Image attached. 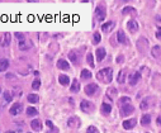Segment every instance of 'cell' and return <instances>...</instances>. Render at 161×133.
I'll list each match as a JSON object with an SVG mask.
<instances>
[{"label": "cell", "instance_id": "6da1fadb", "mask_svg": "<svg viewBox=\"0 0 161 133\" xmlns=\"http://www.w3.org/2000/svg\"><path fill=\"white\" fill-rule=\"evenodd\" d=\"M96 79L103 84H110L113 80V70L110 67H104L96 73Z\"/></svg>", "mask_w": 161, "mask_h": 133}, {"label": "cell", "instance_id": "7a4b0ae2", "mask_svg": "<svg viewBox=\"0 0 161 133\" xmlns=\"http://www.w3.org/2000/svg\"><path fill=\"white\" fill-rule=\"evenodd\" d=\"M95 17H96V20H99V22H103L107 18V9L103 4H99L95 8Z\"/></svg>", "mask_w": 161, "mask_h": 133}, {"label": "cell", "instance_id": "3957f363", "mask_svg": "<svg viewBox=\"0 0 161 133\" xmlns=\"http://www.w3.org/2000/svg\"><path fill=\"white\" fill-rule=\"evenodd\" d=\"M80 109H81L84 113H93L95 107H94V104L90 103L89 100H83L81 103H80Z\"/></svg>", "mask_w": 161, "mask_h": 133}, {"label": "cell", "instance_id": "277c9868", "mask_svg": "<svg viewBox=\"0 0 161 133\" xmlns=\"http://www.w3.org/2000/svg\"><path fill=\"white\" fill-rule=\"evenodd\" d=\"M133 112H135V108H133V105H132L131 103H129V104H123V105L121 107V115H122V117L131 115Z\"/></svg>", "mask_w": 161, "mask_h": 133}, {"label": "cell", "instance_id": "5b68a950", "mask_svg": "<svg viewBox=\"0 0 161 133\" xmlns=\"http://www.w3.org/2000/svg\"><path fill=\"white\" fill-rule=\"evenodd\" d=\"M139 80H141V73H139V72H137V71L132 72L131 75L128 76V82H129V85H132V86L137 85Z\"/></svg>", "mask_w": 161, "mask_h": 133}, {"label": "cell", "instance_id": "8992f818", "mask_svg": "<svg viewBox=\"0 0 161 133\" xmlns=\"http://www.w3.org/2000/svg\"><path fill=\"white\" fill-rule=\"evenodd\" d=\"M69 58L74 65H79L80 64V52L79 51H70Z\"/></svg>", "mask_w": 161, "mask_h": 133}, {"label": "cell", "instance_id": "52a82bcc", "mask_svg": "<svg viewBox=\"0 0 161 133\" xmlns=\"http://www.w3.org/2000/svg\"><path fill=\"white\" fill-rule=\"evenodd\" d=\"M127 28H128V30L131 33H136L138 30V28H139L137 20H136V19H129L128 23H127Z\"/></svg>", "mask_w": 161, "mask_h": 133}, {"label": "cell", "instance_id": "ba28073f", "mask_svg": "<svg viewBox=\"0 0 161 133\" xmlns=\"http://www.w3.org/2000/svg\"><path fill=\"white\" fill-rule=\"evenodd\" d=\"M98 91V85L96 84H89L85 86V94L87 96H93Z\"/></svg>", "mask_w": 161, "mask_h": 133}, {"label": "cell", "instance_id": "9c48e42d", "mask_svg": "<svg viewBox=\"0 0 161 133\" xmlns=\"http://www.w3.org/2000/svg\"><path fill=\"white\" fill-rule=\"evenodd\" d=\"M22 110H23V105L20 103H15V104H13L12 108H10V114L12 115H18L22 113Z\"/></svg>", "mask_w": 161, "mask_h": 133}, {"label": "cell", "instance_id": "30bf717a", "mask_svg": "<svg viewBox=\"0 0 161 133\" xmlns=\"http://www.w3.org/2000/svg\"><path fill=\"white\" fill-rule=\"evenodd\" d=\"M80 119L78 117H71L70 119L67 121V125L70 128H74V129H76V128H79L80 127Z\"/></svg>", "mask_w": 161, "mask_h": 133}, {"label": "cell", "instance_id": "8fae6325", "mask_svg": "<svg viewBox=\"0 0 161 133\" xmlns=\"http://www.w3.org/2000/svg\"><path fill=\"white\" fill-rule=\"evenodd\" d=\"M115 38H117V41L119 42V43H122V44H128V39H127V37H126V34H124V32L122 29L118 30V33H117V36H115Z\"/></svg>", "mask_w": 161, "mask_h": 133}, {"label": "cell", "instance_id": "7c38bea8", "mask_svg": "<svg viewBox=\"0 0 161 133\" xmlns=\"http://www.w3.org/2000/svg\"><path fill=\"white\" fill-rule=\"evenodd\" d=\"M10 44V33H4L0 38V46L8 47Z\"/></svg>", "mask_w": 161, "mask_h": 133}, {"label": "cell", "instance_id": "4fadbf2b", "mask_svg": "<svg viewBox=\"0 0 161 133\" xmlns=\"http://www.w3.org/2000/svg\"><path fill=\"white\" fill-rule=\"evenodd\" d=\"M105 55H107V52H105V48H103V47H100V48H96V61L98 62H101L105 58Z\"/></svg>", "mask_w": 161, "mask_h": 133}, {"label": "cell", "instance_id": "5bb4252c", "mask_svg": "<svg viewBox=\"0 0 161 133\" xmlns=\"http://www.w3.org/2000/svg\"><path fill=\"white\" fill-rule=\"evenodd\" d=\"M136 124H137V119H136V118H132V119H127V121L123 122V128H124V129H132Z\"/></svg>", "mask_w": 161, "mask_h": 133}, {"label": "cell", "instance_id": "9a60e30c", "mask_svg": "<svg viewBox=\"0 0 161 133\" xmlns=\"http://www.w3.org/2000/svg\"><path fill=\"white\" fill-rule=\"evenodd\" d=\"M100 112H101L103 115H109L110 112H112V105L108 104V103H103L101 107H100Z\"/></svg>", "mask_w": 161, "mask_h": 133}, {"label": "cell", "instance_id": "2e32d148", "mask_svg": "<svg viewBox=\"0 0 161 133\" xmlns=\"http://www.w3.org/2000/svg\"><path fill=\"white\" fill-rule=\"evenodd\" d=\"M57 67L60 70H70V64L64 58H60V60L57 61Z\"/></svg>", "mask_w": 161, "mask_h": 133}, {"label": "cell", "instance_id": "e0dca14e", "mask_svg": "<svg viewBox=\"0 0 161 133\" xmlns=\"http://www.w3.org/2000/svg\"><path fill=\"white\" fill-rule=\"evenodd\" d=\"M114 28V22H107V23H104L103 26H101V30H103L104 33H109L112 29Z\"/></svg>", "mask_w": 161, "mask_h": 133}, {"label": "cell", "instance_id": "ac0fdd59", "mask_svg": "<svg viewBox=\"0 0 161 133\" xmlns=\"http://www.w3.org/2000/svg\"><path fill=\"white\" fill-rule=\"evenodd\" d=\"M31 127H32V129H34L36 132H40L42 129V122L40 119H33L31 122Z\"/></svg>", "mask_w": 161, "mask_h": 133}, {"label": "cell", "instance_id": "d6986e66", "mask_svg": "<svg viewBox=\"0 0 161 133\" xmlns=\"http://www.w3.org/2000/svg\"><path fill=\"white\" fill-rule=\"evenodd\" d=\"M70 90H71V93H79V90H80L79 80H76V79L72 80V84H71V86H70Z\"/></svg>", "mask_w": 161, "mask_h": 133}, {"label": "cell", "instance_id": "ffe728a7", "mask_svg": "<svg viewBox=\"0 0 161 133\" xmlns=\"http://www.w3.org/2000/svg\"><path fill=\"white\" fill-rule=\"evenodd\" d=\"M150 123H151V115L150 114H143L142 118H141V124L142 125H149Z\"/></svg>", "mask_w": 161, "mask_h": 133}, {"label": "cell", "instance_id": "44dd1931", "mask_svg": "<svg viewBox=\"0 0 161 133\" xmlns=\"http://www.w3.org/2000/svg\"><path fill=\"white\" fill-rule=\"evenodd\" d=\"M58 81H60L61 85L66 86V85H69V84H70V78L67 75H60V76H58Z\"/></svg>", "mask_w": 161, "mask_h": 133}, {"label": "cell", "instance_id": "7402d4cb", "mask_svg": "<svg viewBox=\"0 0 161 133\" xmlns=\"http://www.w3.org/2000/svg\"><path fill=\"white\" fill-rule=\"evenodd\" d=\"M27 100L32 104H36V103H38V100H40V96H38L37 94H29V95L27 96Z\"/></svg>", "mask_w": 161, "mask_h": 133}, {"label": "cell", "instance_id": "603a6c76", "mask_svg": "<svg viewBox=\"0 0 161 133\" xmlns=\"http://www.w3.org/2000/svg\"><path fill=\"white\" fill-rule=\"evenodd\" d=\"M38 114V110L34 107H28L27 108V115L28 117H36Z\"/></svg>", "mask_w": 161, "mask_h": 133}, {"label": "cell", "instance_id": "cb8c5ba5", "mask_svg": "<svg viewBox=\"0 0 161 133\" xmlns=\"http://www.w3.org/2000/svg\"><path fill=\"white\" fill-rule=\"evenodd\" d=\"M9 67V61L6 58H1L0 60V71H5Z\"/></svg>", "mask_w": 161, "mask_h": 133}, {"label": "cell", "instance_id": "d4e9b609", "mask_svg": "<svg viewBox=\"0 0 161 133\" xmlns=\"http://www.w3.org/2000/svg\"><path fill=\"white\" fill-rule=\"evenodd\" d=\"M80 76H81V79L83 80H87V79H92V72L89 71V70H86V69H84L81 73H80Z\"/></svg>", "mask_w": 161, "mask_h": 133}, {"label": "cell", "instance_id": "484cf974", "mask_svg": "<svg viewBox=\"0 0 161 133\" xmlns=\"http://www.w3.org/2000/svg\"><path fill=\"white\" fill-rule=\"evenodd\" d=\"M151 53H152L153 57H156V58L160 57V56H161V47L160 46H155L151 50Z\"/></svg>", "mask_w": 161, "mask_h": 133}, {"label": "cell", "instance_id": "4316f807", "mask_svg": "<svg viewBox=\"0 0 161 133\" xmlns=\"http://www.w3.org/2000/svg\"><path fill=\"white\" fill-rule=\"evenodd\" d=\"M117 81L119 84H123L126 81V71L124 70H122V71L119 72V75H118V78H117Z\"/></svg>", "mask_w": 161, "mask_h": 133}, {"label": "cell", "instance_id": "83f0119b", "mask_svg": "<svg viewBox=\"0 0 161 133\" xmlns=\"http://www.w3.org/2000/svg\"><path fill=\"white\" fill-rule=\"evenodd\" d=\"M100 39H101V37H100V33L99 32H95L93 34V43L94 44H98L100 42Z\"/></svg>", "mask_w": 161, "mask_h": 133}, {"label": "cell", "instance_id": "f1b7e54d", "mask_svg": "<svg viewBox=\"0 0 161 133\" xmlns=\"http://www.w3.org/2000/svg\"><path fill=\"white\" fill-rule=\"evenodd\" d=\"M86 61H87V64L90 65V67H94V57H93L92 53L86 55Z\"/></svg>", "mask_w": 161, "mask_h": 133}, {"label": "cell", "instance_id": "f546056e", "mask_svg": "<svg viewBox=\"0 0 161 133\" xmlns=\"http://www.w3.org/2000/svg\"><path fill=\"white\" fill-rule=\"evenodd\" d=\"M149 105H150V101L147 99H143L142 103H141V105H139V108H141L142 110H146L149 108Z\"/></svg>", "mask_w": 161, "mask_h": 133}, {"label": "cell", "instance_id": "4dcf8cb0", "mask_svg": "<svg viewBox=\"0 0 161 133\" xmlns=\"http://www.w3.org/2000/svg\"><path fill=\"white\" fill-rule=\"evenodd\" d=\"M40 86H41V80H40V79H36V80H34V81L32 82V89L38 90V89H40Z\"/></svg>", "mask_w": 161, "mask_h": 133}, {"label": "cell", "instance_id": "1f68e13d", "mask_svg": "<svg viewBox=\"0 0 161 133\" xmlns=\"http://www.w3.org/2000/svg\"><path fill=\"white\" fill-rule=\"evenodd\" d=\"M123 14H129V13H136V10L133 6H126V8L123 9V12H122Z\"/></svg>", "mask_w": 161, "mask_h": 133}, {"label": "cell", "instance_id": "d6a6232c", "mask_svg": "<svg viewBox=\"0 0 161 133\" xmlns=\"http://www.w3.org/2000/svg\"><path fill=\"white\" fill-rule=\"evenodd\" d=\"M115 94H117V90H115V89H114V87H110V89H109V90H108L107 95H108V96H110V99H113V98H114V95H115Z\"/></svg>", "mask_w": 161, "mask_h": 133}, {"label": "cell", "instance_id": "836d02e7", "mask_svg": "<svg viewBox=\"0 0 161 133\" xmlns=\"http://www.w3.org/2000/svg\"><path fill=\"white\" fill-rule=\"evenodd\" d=\"M46 124H47V125H48V127H50V128H51V131H52L51 133H57V128H56V127H55V125H53V123H52V122H51V121H47V122H46Z\"/></svg>", "mask_w": 161, "mask_h": 133}, {"label": "cell", "instance_id": "e575fe53", "mask_svg": "<svg viewBox=\"0 0 161 133\" xmlns=\"http://www.w3.org/2000/svg\"><path fill=\"white\" fill-rule=\"evenodd\" d=\"M28 44H27V42L26 41H22V42H19V50H22V51H26L28 50Z\"/></svg>", "mask_w": 161, "mask_h": 133}, {"label": "cell", "instance_id": "d590c367", "mask_svg": "<svg viewBox=\"0 0 161 133\" xmlns=\"http://www.w3.org/2000/svg\"><path fill=\"white\" fill-rule=\"evenodd\" d=\"M86 133H99L96 127H94V125H89L86 129Z\"/></svg>", "mask_w": 161, "mask_h": 133}, {"label": "cell", "instance_id": "8d00e7d4", "mask_svg": "<svg viewBox=\"0 0 161 133\" xmlns=\"http://www.w3.org/2000/svg\"><path fill=\"white\" fill-rule=\"evenodd\" d=\"M121 103H122V105H123V104H129L131 103V98H128V96L121 98Z\"/></svg>", "mask_w": 161, "mask_h": 133}, {"label": "cell", "instance_id": "74e56055", "mask_svg": "<svg viewBox=\"0 0 161 133\" xmlns=\"http://www.w3.org/2000/svg\"><path fill=\"white\" fill-rule=\"evenodd\" d=\"M15 37L18 38V41H19V42L26 41V38H24V34H23V33H18V32H17V33H15Z\"/></svg>", "mask_w": 161, "mask_h": 133}, {"label": "cell", "instance_id": "f35d334b", "mask_svg": "<svg viewBox=\"0 0 161 133\" xmlns=\"http://www.w3.org/2000/svg\"><path fill=\"white\" fill-rule=\"evenodd\" d=\"M4 98H5L6 101H10V100H12V94H10L9 91H5L4 93Z\"/></svg>", "mask_w": 161, "mask_h": 133}, {"label": "cell", "instance_id": "ab89813d", "mask_svg": "<svg viewBox=\"0 0 161 133\" xmlns=\"http://www.w3.org/2000/svg\"><path fill=\"white\" fill-rule=\"evenodd\" d=\"M156 38H159V39H161V27L159 28V30L156 32Z\"/></svg>", "mask_w": 161, "mask_h": 133}, {"label": "cell", "instance_id": "60d3db41", "mask_svg": "<svg viewBox=\"0 0 161 133\" xmlns=\"http://www.w3.org/2000/svg\"><path fill=\"white\" fill-rule=\"evenodd\" d=\"M156 123H157V125H161V115H160V117H157Z\"/></svg>", "mask_w": 161, "mask_h": 133}, {"label": "cell", "instance_id": "b9f144b4", "mask_svg": "<svg viewBox=\"0 0 161 133\" xmlns=\"http://www.w3.org/2000/svg\"><path fill=\"white\" fill-rule=\"evenodd\" d=\"M117 62H123V56H118Z\"/></svg>", "mask_w": 161, "mask_h": 133}, {"label": "cell", "instance_id": "7bdbcfd3", "mask_svg": "<svg viewBox=\"0 0 161 133\" xmlns=\"http://www.w3.org/2000/svg\"><path fill=\"white\" fill-rule=\"evenodd\" d=\"M0 93H1V87H0Z\"/></svg>", "mask_w": 161, "mask_h": 133}, {"label": "cell", "instance_id": "ee69618b", "mask_svg": "<svg viewBox=\"0 0 161 133\" xmlns=\"http://www.w3.org/2000/svg\"><path fill=\"white\" fill-rule=\"evenodd\" d=\"M8 133H14V132H8Z\"/></svg>", "mask_w": 161, "mask_h": 133}, {"label": "cell", "instance_id": "f6af8a7d", "mask_svg": "<svg viewBox=\"0 0 161 133\" xmlns=\"http://www.w3.org/2000/svg\"><path fill=\"white\" fill-rule=\"evenodd\" d=\"M160 133H161V132H160Z\"/></svg>", "mask_w": 161, "mask_h": 133}]
</instances>
